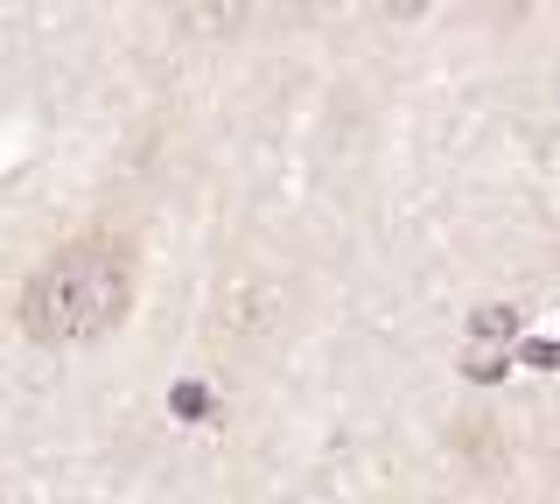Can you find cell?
I'll use <instances>...</instances> for the list:
<instances>
[{
	"label": "cell",
	"mask_w": 560,
	"mask_h": 504,
	"mask_svg": "<svg viewBox=\"0 0 560 504\" xmlns=\"http://www.w3.org/2000/svg\"><path fill=\"white\" fill-rule=\"evenodd\" d=\"M133 308V246L127 238H70L28 273L22 288V329L43 351H84L113 337Z\"/></svg>",
	"instance_id": "cell-1"
},
{
	"label": "cell",
	"mask_w": 560,
	"mask_h": 504,
	"mask_svg": "<svg viewBox=\"0 0 560 504\" xmlns=\"http://www.w3.org/2000/svg\"><path fill=\"white\" fill-rule=\"evenodd\" d=\"M469 329H477L483 343L518 337V329H525V308H512V302H490V308H477V323H469Z\"/></svg>",
	"instance_id": "cell-2"
},
{
	"label": "cell",
	"mask_w": 560,
	"mask_h": 504,
	"mask_svg": "<svg viewBox=\"0 0 560 504\" xmlns=\"http://www.w3.org/2000/svg\"><path fill=\"white\" fill-rule=\"evenodd\" d=\"M168 407L183 413V421H203V413H210V386H197V378H189V386L168 392Z\"/></svg>",
	"instance_id": "cell-3"
},
{
	"label": "cell",
	"mask_w": 560,
	"mask_h": 504,
	"mask_svg": "<svg viewBox=\"0 0 560 504\" xmlns=\"http://www.w3.org/2000/svg\"><path fill=\"white\" fill-rule=\"evenodd\" d=\"M463 372L477 378V386H490V378H504V372H512V358H498V351H469Z\"/></svg>",
	"instance_id": "cell-4"
},
{
	"label": "cell",
	"mask_w": 560,
	"mask_h": 504,
	"mask_svg": "<svg viewBox=\"0 0 560 504\" xmlns=\"http://www.w3.org/2000/svg\"><path fill=\"white\" fill-rule=\"evenodd\" d=\"M525 364H533V372H553V364H560V343H547V337L525 343Z\"/></svg>",
	"instance_id": "cell-5"
}]
</instances>
